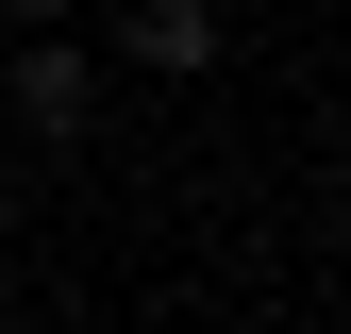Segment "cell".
<instances>
[{
    "mask_svg": "<svg viewBox=\"0 0 351 334\" xmlns=\"http://www.w3.org/2000/svg\"><path fill=\"white\" fill-rule=\"evenodd\" d=\"M0 84H17V134L34 151H84V134H101V51H67V34H17Z\"/></svg>",
    "mask_w": 351,
    "mask_h": 334,
    "instance_id": "obj_1",
    "label": "cell"
},
{
    "mask_svg": "<svg viewBox=\"0 0 351 334\" xmlns=\"http://www.w3.org/2000/svg\"><path fill=\"white\" fill-rule=\"evenodd\" d=\"M117 67L201 84V67H217V0H117Z\"/></svg>",
    "mask_w": 351,
    "mask_h": 334,
    "instance_id": "obj_2",
    "label": "cell"
},
{
    "mask_svg": "<svg viewBox=\"0 0 351 334\" xmlns=\"http://www.w3.org/2000/svg\"><path fill=\"white\" fill-rule=\"evenodd\" d=\"M0 34H67V0H0Z\"/></svg>",
    "mask_w": 351,
    "mask_h": 334,
    "instance_id": "obj_3",
    "label": "cell"
}]
</instances>
